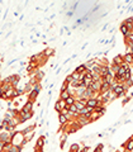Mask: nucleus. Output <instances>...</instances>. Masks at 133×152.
<instances>
[{"label": "nucleus", "mask_w": 133, "mask_h": 152, "mask_svg": "<svg viewBox=\"0 0 133 152\" xmlns=\"http://www.w3.org/2000/svg\"><path fill=\"white\" fill-rule=\"evenodd\" d=\"M75 120H76V123L79 124L81 128H82V127H85V125H89V124H90V119L85 118L84 116H79L76 119H75Z\"/></svg>", "instance_id": "obj_3"}, {"label": "nucleus", "mask_w": 133, "mask_h": 152, "mask_svg": "<svg viewBox=\"0 0 133 152\" xmlns=\"http://www.w3.org/2000/svg\"><path fill=\"white\" fill-rule=\"evenodd\" d=\"M99 104H100V103H99V100H98V99H95V98H93V99H89V100H86V107H88V108L94 109V108H96V107H98Z\"/></svg>", "instance_id": "obj_7"}, {"label": "nucleus", "mask_w": 133, "mask_h": 152, "mask_svg": "<svg viewBox=\"0 0 133 152\" xmlns=\"http://www.w3.org/2000/svg\"><path fill=\"white\" fill-rule=\"evenodd\" d=\"M74 105L76 107V109H77V113H79L81 109H84L85 107H86V100H85V99H79V100H75Z\"/></svg>", "instance_id": "obj_4"}, {"label": "nucleus", "mask_w": 133, "mask_h": 152, "mask_svg": "<svg viewBox=\"0 0 133 152\" xmlns=\"http://www.w3.org/2000/svg\"><path fill=\"white\" fill-rule=\"evenodd\" d=\"M42 53H43V56L46 58H48V57H51V56H53V55H55V50H53V48H51V47H47L44 51H42Z\"/></svg>", "instance_id": "obj_16"}, {"label": "nucleus", "mask_w": 133, "mask_h": 152, "mask_svg": "<svg viewBox=\"0 0 133 152\" xmlns=\"http://www.w3.org/2000/svg\"><path fill=\"white\" fill-rule=\"evenodd\" d=\"M94 112H96L98 114H100V116L103 117L105 113H107V107H104V105H102V104H99L96 108H94Z\"/></svg>", "instance_id": "obj_15"}, {"label": "nucleus", "mask_w": 133, "mask_h": 152, "mask_svg": "<svg viewBox=\"0 0 133 152\" xmlns=\"http://www.w3.org/2000/svg\"><path fill=\"white\" fill-rule=\"evenodd\" d=\"M95 148H98V150H102V151H103V148H104V145L103 143H98V145H96V147Z\"/></svg>", "instance_id": "obj_35"}, {"label": "nucleus", "mask_w": 133, "mask_h": 152, "mask_svg": "<svg viewBox=\"0 0 133 152\" xmlns=\"http://www.w3.org/2000/svg\"><path fill=\"white\" fill-rule=\"evenodd\" d=\"M0 152H4V151H1V150H0Z\"/></svg>", "instance_id": "obj_40"}, {"label": "nucleus", "mask_w": 133, "mask_h": 152, "mask_svg": "<svg viewBox=\"0 0 133 152\" xmlns=\"http://www.w3.org/2000/svg\"><path fill=\"white\" fill-rule=\"evenodd\" d=\"M119 30H120V33H122V36H124V38H127V37H129L132 33L128 30V28L126 27V24L122 22L120 23V25H119Z\"/></svg>", "instance_id": "obj_6"}, {"label": "nucleus", "mask_w": 133, "mask_h": 152, "mask_svg": "<svg viewBox=\"0 0 133 152\" xmlns=\"http://www.w3.org/2000/svg\"><path fill=\"white\" fill-rule=\"evenodd\" d=\"M109 89H110V85L103 81V82H102V86H100V91H99V94L102 95V94H104V93H107Z\"/></svg>", "instance_id": "obj_18"}, {"label": "nucleus", "mask_w": 133, "mask_h": 152, "mask_svg": "<svg viewBox=\"0 0 133 152\" xmlns=\"http://www.w3.org/2000/svg\"><path fill=\"white\" fill-rule=\"evenodd\" d=\"M68 110H70V112H71V113H77V109H76V107H75L74 104H72V105H70V107H68ZM77 114H79V113H77Z\"/></svg>", "instance_id": "obj_33"}, {"label": "nucleus", "mask_w": 133, "mask_h": 152, "mask_svg": "<svg viewBox=\"0 0 133 152\" xmlns=\"http://www.w3.org/2000/svg\"><path fill=\"white\" fill-rule=\"evenodd\" d=\"M93 112H94V109L85 107L84 109H81V110L79 112V116H86V114H89V113H93Z\"/></svg>", "instance_id": "obj_19"}, {"label": "nucleus", "mask_w": 133, "mask_h": 152, "mask_svg": "<svg viewBox=\"0 0 133 152\" xmlns=\"http://www.w3.org/2000/svg\"><path fill=\"white\" fill-rule=\"evenodd\" d=\"M70 113V110H68V107H65L63 109H61V112H60L58 114H62V116H67Z\"/></svg>", "instance_id": "obj_31"}, {"label": "nucleus", "mask_w": 133, "mask_h": 152, "mask_svg": "<svg viewBox=\"0 0 133 152\" xmlns=\"http://www.w3.org/2000/svg\"><path fill=\"white\" fill-rule=\"evenodd\" d=\"M75 100H76V99H75L74 96H68L66 100H65V103H66V107H70V105H72V104L75 103Z\"/></svg>", "instance_id": "obj_25"}, {"label": "nucleus", "mask_w": 133, "mask_h": 152, "mask_svg": "<svg viewBox=\"0 0 133 152\" xmlns=\"http://www.w3.org/2000/svg\"><path fill=\"white\" fill-rule=\"evenodd\" d=\"M100 117H102V116H100V114H98L96 112H93V113H91V116H90V123H93V122L98 120Z\"/></svg>", "instance_id": "obj_23"}, {"label": "nucleus", "mask_w": 133, "mask_h": 152, "mask_svg": "<svg viewBox=\"0 0 133 152\" xmlns=\"http://www.w3.org/2000/svg\"><path fill=\"white\" fill-rule=\"evenodd\" d=\"M0 148H1V143H0Z\"/></svg>", "instance_id": "obj_39"}, {"label": "nucleus", "mask_w": 133, "mask_h": 152, "mask_svg": "<svg viewBox=\"0 0 133 152\" xmlns=\"http://www.w3.org/2000/svg\"><path fill=\"white\" fill-rule=\"evenodd\" d=\"M68 96H71V95H70V93H68L67 90L66 91H61V93H60V99H61V100H66Z\"/></svg>", "instance_id": "obj_24"}, {"label": "nucleus", "mask_w": 133, "mask_h": 152, "mask_svg": "<svg viewBox=\"0 0 133 152\" xmlns=\"http://www.w3.org/2000/svg\"><path fill=\"white\" fill-rule=\"evenodd\" d=\"M123 61L128 64V65L131 66L133 65V53H126V55H123Z\"/></svg>", "instance_id": "obj_14"}, {"label": "nucleus", "mask_w": 133, "mask_h": 152, "mask_svg": "<svg viewBox=\"0 0 133 152\" xmlns=\"http://www.w3.org/2000/svg\"><path fill=\"white\" fill-rule=\"evenodd\" d=\"M46 143V136H39L36 142V148L34 151H43V146Z\"/></svg>", "instance_id": "obj_1"}, {"label": "nucleus", "mask_w": 133, "mask_h": 152, "mask_svg": "<svg viewBox=\"0 0 133 152\" xmlns=\"http://www.w3.org/2000/svg\"><path fill=\"white\" fill-rule=\"evenodd\" d=\"M68 86H70V85H68L67 82L63 81V82H62V85H61V89H60V93H61V91H66L67 89H68Z\"/></svg>", "instance_id": "obj_30"}, {"label": "nucleus", "mask_w": 133, "mask_h": 152, "mask_svg": "<svg viewBox=\"0 0 133 152\" xmlns=\"http://www.w3.org/2000/svg\"><path fill=\"white\" fill-rule=\"evenodd\" d=\"M123 62H124V61H123V56H122L120 53H119V55H117V56H114V58L111 60V65L120 66Z\"/></svg>", "instance_id": "obj_9"}, {"label": "nucleus", "mask_w": 133, "mask_h": 152, "mask_svg": "<svg viewBox=\"0 0 133 152\" xmlns=\"http://www.w3.org/2000/svg\"><path fill=\"white\" fill-rule=\"evenodd\" d=\"M80 150H81V147L79 143H72L70 146V152H79Z\"/></svg>", "instance_id": "obj_21"}, {"label": "nucleus", "mask_w": 133, "mask_h": 152, "mask_svg": "<svg viewBox=\"0 0 133 152\" xmlns=\"http://www.w3.org/2000/svg\"><path fill=\"white\" fill-rule=\"evenodd\" d=\"M132 79H133V67H132Z\"/></svg>", "instance_id": "obj_38"}, {"label": "nucleus", "mask_w": 133, "mask_h": 152, "mask_svg": "<svg viewBox=\"0 0 133 152\" xmlns=\"http://www.w3.org/2000/svg\"><path fill=\"white\" fill-rule=\"evenodd\" d=\"M66 107V103H65V100H61V99H58V100L56 101V104H55V110L57 112V113H60L61 112V109H63Z\"/></svg>", "instance_id": "obj_10"}, {"label": "nucleus", "mask_w": 133, "mask_h": 152, "mask_svg": "<svg viewBox=\"0 0 133 152\" xmlns=\"http://www.w3.org/2000/svg\"><path fill=\"white\" fill-rule=\"evenodd\" d=\"M100 86H102V81H95V82H93V84L90 85V89H91L95 94H99V91H100Z\"/></svg>", "instance_id": "obj_11"}, {"label": "nucleus", "mask_w": 133, "mask_h": 152, "mask_svg": "<svg viewBox=\"0 0 133 152\" xmlns=\"http://www.w3.org/2000/svg\"><path fill=\"white\" fill-rule=\"evenodd\" d=\"M3 95H4V91L1 90V86H0V99H3Z\"/></svg>", "instance_id": "obj_36"}, {"label": "nucleus", "mask_w": 133, "mask_h": 152, "mask_svg": "<svg viewBox=\"0 0 133 152\" xmlns=\"http://www.w3.org/2000/svg\"><path fill=\"white\" fill-rule=\"evenodd\" d=\"M33 90H34L36 93L39 94V93H41V90H42V84H41V82H37L36 85H33Z\"/></svg>", "instance_id": "obj_27"}, {"label": "nucleus", "mask_w": 133, "mask_h": 152, "mask_svg": "<svg viewBox=\"0 0 133 152\" xmlns=\"http://www.w3.org/2000/svg\"><path fill=\"white\" fill-rule=\"evenodd\" d=\"M33 107H34V103H32V101L27 100L24 104L22 105V108H20V112L23 113H29V112H33Z\"/></svg>", "instance_id": "obj_2"}, {"label": "nucleus", "mask_w": 133, "mask_h": 152, "mask_svg": "<svg viewBox=\"0 0 133 152\" xmlns=\"http://www.w3.org/2000/svg\"><path fill=\"white\" fill-rule=\"evenodd\" d=\"M66 141H67V134H66V133H62V134H61V137H60V148H61V150H63Z\"/></svg>", "instance_id": "obj_17"}, {"label": "nucleus", "mask_w": 133, "mask_h": 152, "mask_svg": "<svg viewBox=\"0 0 133 152\" xmlns=\"http://www.w3.org/2000/svg\"><path fill=\"white\" fill-rule=\"evenodd\" d=\"M34 137V132H30V133H27V134H24V139L27 141V142H30L32 139Z\"/></svg>", "instance_id": "obj_26"}, {"label": "nucleus", "mask_w": 133, "mask_h": 152, "mask_svg": "<svg viewBox=\"0 0 133 152\" xmlns=\"http://www.w3.org/2000/svg\"><path fill=\"white\" fill-rule=\"evenodd\" d=\"M124 85H126L128 89L131 86H133V79H128V80H126V82H124Z\"/></svg>", "instance_id": "obj_32"}, {"label": "nucleus", "mask_w": 133, "mask_h": 152, "mask_svg": "<svg viewBox=\"0 0 133 152\" xmlns=\"http://www.w3.org/2000/svg\"><path fill=\"white\" fill-rule=\"evenodd\" d=\"M38 93H36L34 90H32V91H29L28 94H27V99L29 101H32V103H34V101L37 100V98H38Z\"/></svg>", "instance_id": "obj_12"}, {"label": "nucleus", "mask_w": 133, "mask_h": 152, "mask_svg": "<svg viewBox=\"0 0 133 152\" xmlns=\"http://www.w3.org/2000/svg\"><path fill=\"white\" fill-rule=\"evenodd\" d=\"M122 147H123L124 150H128V151L133 152V136H132L131 138H128L126 142L122 145Z\"/></svg>", "instance_id": "obj_5"}, {"label": "nucleus", "mask_w": 133, "mask_h": 152, "mask_svg": "<svg viewBox=\"0 0 133 152\" xmlns=\"http://www.w3.org/2000/svg\"><path fill=\"white\" fill-rule=\"evenodd\" d=\"M124 79L128 80V79H132V67L129 70H126V74H124Z\"/></svg>", "instance_id": "obj_28"}, {"label": "nucleus", "mask_w": 133, "mask_h": 152, "mask_svg": "<svg viewBox=\"0 0 133 152\" xmlns=\"http://www.w3.org/2000/svg\"><path fill=\"white\" fill-rule=\"evenodd\" d=\"M129 98H131V99H132V98H133V91H132V93H131V95H129Z\"/></svg>", "instance_id": "obj_37"}, {"label": "nucleus", "mask_w": 133, "mask_h": 152, "mask_svg": "<svg viewBox=\"0 0 133 152\" xmlns=\"http://www.w3.org/2000/svg\"><path fill=\"white\" fill-rule=\"evenodd\" d=\"M75 71L77 74H80V75H82V74H85L86 72V69H85V66H84V64L82 65H79L76 69H75Z\"/></svg>", "instance_id": "obj_22"}, {"label": "nucleus", "mask_w": 133, "mask_h": 152, "mask_svg": "<svg viewBox=\"0 0 133 152\" xmlns=\"http://www.w3.org/2000/svg\"><path fill=\"white\" fill-rule=\"evenodd\" d=\"M58 123H60V125H65L66 123H68V120H67L66 116H62V114H58Z\"/></svg>", "instance_id": "obj_20"}, {"label": "nucleus", "mask_w": 133, "mask_h": 152, "mask_svg": "<svg viewBox=\"0 0 133 152\" xmlns=\"http://www.w3.org/2000/svg\"><path fill=\"white\" fill-rule=\"evenodd\" d=\"M123 23L126 24V27L128 28V30H129L131 33H133V17H128L127 19L123 20Z\"/></svg>", "instance_id": "obj_8"}, {"label": "nucleus", "mask_w": 133, "mask_h": 152, "mask_svg": "<svg viewBox=\"0 0 133 152\" xmlns=\"http://www.w3.org/2000/svg\"><path fill=\"white\" fill-rule=\"evenodd\" d=\"M70 76H71L72 80H79V81H80V74H77L76 71H74L72 74H70Z\"/></svg>", "instance_id": "obj_29"}, {"label": "nucleus", "mask_w": 133, "mask_h": 152, "mask_svg": "<svg viewBox=\"0 0 133 152\" xmlns=\"http://www.w3.org/2000/svg\"><path fill=\"white\" fill-rule=\"evenodd\" d=\"M129 100H131V98H129V96L124 98V99H123V101H122V105H123V107H124V105H127V103H128Z\"/></svg>", "instance_id": "obj_34"}, {"label": "nucleus", "mask_w": 133, "mask_h": 152, "mask_svg": "<svg viewBox=\"0 0 133 152\" xmlns=\"http://www.w3.org/2000/svg\"><path fill=\"white\" fill-rule=\"evenodd\" d=\"M36 128H37V124H32V125H28V127H25L24 129H22L20 132H22V134L24 136V134H27V133H30V132H34L36 130Z\"/></svg>", "instance_id": "obj_13"}]
</instances>
